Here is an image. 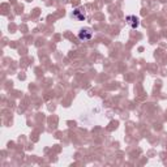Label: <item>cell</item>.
Listing matches in <instances>:
<instances>
[{
  "label": "cell",
  "mask_w": 167,
  "mask_h": 167,
  "mask_svg": "<svg viewBox=\"0 0 167 167\" xmlns=\"http://www.w3.org/2000/svg\"><path fill=\"white\" fill-rule=\"evenodd\" d=\"M92 36H93V33L90 30H87V29H82L80 33H78V38L82 39V41H89V39H92Z\"/></svg>",
  "instance_id": "obj_1"
},
{
  "label": "cell",
  "mask_w": 167,
  "mask_h": 167,
  "mask_svg": "<svg viewBox=\"0 0 167 167\" xmlns=\"http://www.w3.org/2000/svg\"><path fill=\"white\" fill-rule=\"evenodd\" d=\"M125 20H127V22L131 25L132 29H136L137 26H138V24H140V22H138V19H137L136 16H127Z\"/></svg>",
  "instance_id": "obj_2"
},
{
  "label": "cell",
  "mask_w": 167,
  "mask_h": 167,
  "mask_svg": "<svg viewBox=\"0 0 167 167\" xmlns=\"http://www.w3.org/2000/svg\"><path fill=\"white\" fill-rule=\"evenodd\" d=\"M73 16L78 17V19H80V20H84V19H85V16H84V14H81V13H80V11H78V9H76V11L73 12Z\"/></svg>",
  "instance_id": "obj_3"
}]
</instances>
